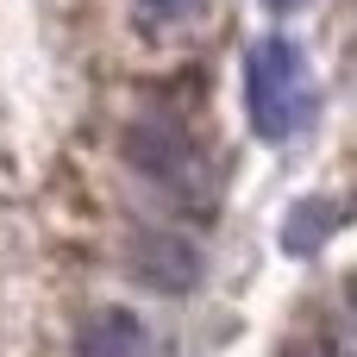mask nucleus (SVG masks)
Returning <instances> with one entry per match:
<instances>
[{
	"label": "nucleus",
	"mask_w": 357,
	"mask_h": 357,
	"mask_svg": "<svg viewBox=\"0 0 357 357\" xmlns=\"http://www.w3.org/2000/svg\"><path fill=\"white\" fill-rule=\"evenodd\" d=\"M126 264H132L138 282H151V289H163V295H188V289L201 282V251H195V238H182V232H169V226H144V232L126 245Z\"/></svg>",
	"instance_id": "nucleus-3"
},
{
	"label": "nucleus",
	"mask_w": 357,
	"mask_h": 357,
	"mask_svg": "<svg viewBox=\"0 0 357 357\" xmlns=\"http://www.w3.org/2000/svg\"><path fill=\"white\" fill-rule=\"evenodd\" d=\"M75 357H144V326L126 307H100L88 314V326L75 333Z\"/></svg>",
	"instance_id": "nucleus-4"
},
{
	"label": "nucleus",
	"mask_w": 357,
	"mask_h": 357,
	"mask_svg": "<svg viewBox=\"0 0 357 357\" xmlns=\"http://www.w3.org/2000/svg\"><path fill=\"white\" fill-rule=\"evenodd\" d=\"M264 6H270V13H289V6H301V0H264Z\"/></svg>",
	"instance_id": "nucleus-7"
},
{
	"label": "nucleus",
	"mask_w": 357,
	"mask_h": 357,
	"mask_svg": "<svg viewBox=\"0 0 357 357\" xmlns=\"http://www.w3.org/2000/svg\"><path fill=\"white\" fill-rule=\"evenodd\" d=\"M132 13H138V25L163 31V25H182V19H195V13H201V0H132Z\"/></svg>",
	"instance_id": "nucleus-6"
},
{
	"label": "nucleus",
	"mask_w": 357,
	"mask_h": 357,
	"mask_svg": "<svg viewBox=\"0 0 357 357\" xmlns=\"http://www.w3.org/2000/svg\"><path fill=\"white\" fill-rule=\"evenodd\" d=\"M119 151H126L151 182L176 188L182 201H207V157L195 151V138H188L182 126H169V119H138Z\"/></svg>",
	"instance_id": "nucleus-2"
},
{
	"label": "nucleus",
	"mask_w": 357,
	"mask_h": 357,
	"mask_svg": "<svg viewBox=\"0 0 357 357\" xmlns=\"http://www.w3.org/2000/svg\"><path fill=\"white\" fill-rule=\"evenodd\" d=\"M245 113H251V132L270 138V144H289L314 126L320 88H314V69H307L301 44H289V38L251 44V56H245Z\"/></svg>",
	"instance_id": "nucleus-1"
},
{
	"label": "nucleus",
	"mask_w": 357,
	"mask_h": 357,
	"mask_svg": "<svg viewBox=\"0 0 357 357\" xmlns=\"http://www.w3.org/2000/svg\"><path fill=\"white\" fill-rule=\"evenodd\" d=\"M345 220V207L339 201H295L289 207V220H282V251H295V257H307V251H320L326 238H333V226Z\"/></svg>",
	"instance_id": "nucleus-5"
}]
</instances>
